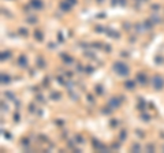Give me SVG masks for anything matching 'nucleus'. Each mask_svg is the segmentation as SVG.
<instances>
[{
	"mask_svg": "<svg viewBox=\"0 0 164 153\" xmlns=\"http://www.w3.org/2000/svg\"><path fill=\"white\" fill-rule=\"evenodd\" d=\"M115 70L118 71L119 74H127V69H126V66H123L122 63L115 64Z\"/></svg>",
	"mask_w": 164,
	"mask_h": 153,
	"instance_id": "nucleus-1",
	"label": "nucleus"
},
{
	"mask_svg": "<svg viewBox=\"0 0 164 153\" xmlns=\"http://www.w3.org/2000/svg\"><path fill=\"white\" fill-rule=\"evenodd\" d=\"M161 86H163V78L154 77V88H156V89H160Z\"/></svg>",
	"mask_w": 164,
	"mask_h": 153,
	"instance_id": "nucleus-2",
	"label": "nucleus"
}]
</instances>
